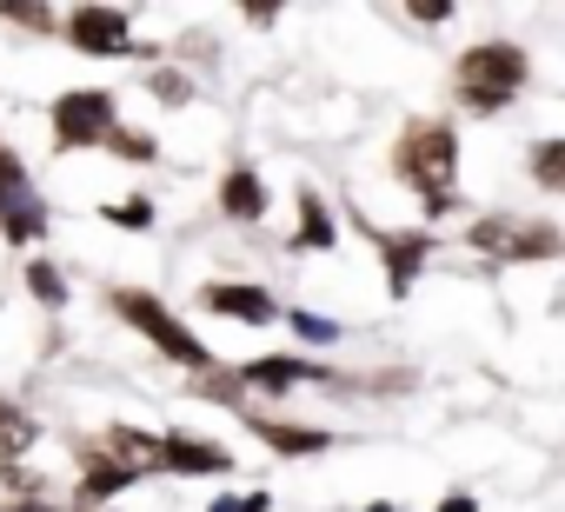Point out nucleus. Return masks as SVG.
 <instances>
[{
	"mask_svg": "<svg viewBox=\"0 0 565 512\" xmlns=\"http://www.w3.org/2000/svg\"><path fill=\"white\" fill-rule=\"evenodd\" d=\"M140 486V472L134 466H120L114 452H100V446H81V479H74V499H81V512H114V499L120 492H134Z\"/></svg>",
	"mask_w": 565,
	"mask_h": 512,
	"instance_id": "9d476101",
	"label": "nucleus"
},
{
	"mask_svg": "<svg viewBox=\"0 0 565 512\" xmlns=\"http://www.w3.org/2000/svg\"><path fill=\"white\" fill-rule=\"evenodd\" d=\"M34 193V180H28V160L8 147V140H0V213H8L14 200H28Z\"/></svg>",
	"mask_w": 565,
	"mask_h": 512,
	"instance_id": "412c9836",
	"label": "nucleus"
},
{
	"mask_svg": "<svg viewBox=\"0 0 565 512\" xmlns=\"http://www.w3.org/2000/svg\"><path fill=\"white\" fill-rule=\"evenodd\" d=\"M107 307H114V320H127L160 360H173V366H186L193 380H206V373H220V360L206 353V340L160 300V294H147V287H107Z\"/></svg>",
	"mask_w": 565,
	"mask_h": 512,
	"instance_id": "f03ea898",
	"label": "nucleus"
},
{
	"mask_svg": "<svg viewBox=\"0 0 565 512\" xmlns=\"http://www.w3.org/2000/svg\"><path fill=\"white\" fill-rule=\"evenodd\" d=\"M439 512H479V505H472V492H446V499H439Z\"/></svg>",
	"mask_w": 565,
	"mask_h": 512,
	"instance_id": "cd10ccee",
	"label": "nucleus"
},
{
	"mask_svg": "<svg viewBox=\"0 0 565 512\" xmlns=\"http://www.w3.org/2000/svg\"><path fill=\"white\" fill-rule=\"evenodd\" d=\"M41 439V426L21 413V406H0V459H14V452H28Z\"/></svg>",
	"mask_w": 565,
	"mask_h": 512,
	"instance_id": "4be33fe9",
	"label": "nucleus"
},
{
	"mask_svg": "<svg viewBox=\"0 0 565 512\" xmlns=\"http://www.w3.org/2000/svg\"><path fill=\"white\" fill-rule=\"evenodd\" d=\"M200 313H220V320H239V327H273L279 320V300L253 280H206L200 287Z\"/></svg>",
	"mask_w": 565,
	"mask_h": 512,
	"instance_id": "9b49d317",
	"label": "nucleus"
},
{
	"mask_svg": "<svg viewBox=\"0 0 565 512\" xmlns=\"http://www.w3.org/2000/svg\"><path fill=\"white\" fill-rule=\"evenodd\" d=\"M100 452H114L120 466H134L140 479L147 472H160V433H140V426H114L107 439H100Z\"/></svg>",
	"mask_w": 565,
	"mask_h": 512,
	"instance_id": "2eb2a0df",
	"label": "nucleus"
},
{
	"mask_svg": "<svg viewBox=\"0 0 565 512\" xmlns=\"http://www.w3.org/2000/svg\"><path fill=\"white\" fill-rule=\"evenodd\" d=\"M360 233L373 239V253L386 260V294H393V300H406V294H413V280H419V267L433 260L439 233H433V226H406V233H386V226H373L366 213H360Z\"/></svg>",
	"mask_w": 565,
	"mask_h": 512,
	"instance_id": "423d86ee",
	"label": "nucleus"
},
{
	"mask_svg": "<svg viewBox=\"0 0 565 512\" xmlns=\"http://www.w3.org/2000/svg\"><path fill=\"white\" fill-rule=\"evenodd\" d=\"M287 246L294 253H333L340 246V226H333V206L320 200V186H300V226Z\"/></svg>",
	"mask_w": 565,
	"mask_h": 512,
	"instance_id": "4468645a",
	"label": "nucleus"
},
{
	"mask_svg": "<svg viewBox=\"0 0 565 512\" xmlns=\"http://www.w3.org/2000/svg\"><path fill=\"white\" fill-rule=\"evenodd\" d=\"M147 87H153V100H167V107H186V100H193V81H186V74H173V67H153V74H147Z\"/></svg>",
	"mask_w": 565,
	"mask_h": 512,
	"instance_id": "b1692460",
	"label": "nucleus"
},
{
	"mask_svg": "<svg viewBox=\"0 0 565 512\" xmlns=\"http://www.w3.org/2000/svg\"><path fill=\"white\" fill-rule=\"evenodd\" d=\"M0 21H14V28H28V34H54V28H61L54 8H21V0H8V8H0Z\"/></svg>",
	"mask_w": 565,
	"mask_h": 512,
	"instance_id": "393cba45",
	"label": "nucleus"
},
{
	"mask_svg": "<svg viewBox=\"0 0 565 512\" xmlns=\"http://www.w3.org/2000/svg\"><path fill=\"white\" fill-rule=\"evenodd\" d=\"M413 21H426V28H439V21H452V8H446V0H413V8H406Z\"/></svg>",
	"mask_w": 565,
	"mask_h": 512,
	"instance_id": "bb28decb",
	"label": "nucleus"
},
{
	"mask_svg": "<svg viewBox=\"0 0 565 512\" xmlns=\"http://www.w3.org/2000/svg\"><path fill=\"white\" fill-rule=\"evenodd\" d=\"M61 41L87 61H120V54H134V14L127 8H74V14H61Z\"/></svg>",
	"mask_w": 565,
	"mask_h": 512,
	"instance_id": "0eeeda50",
	"label": "nucleus"
},
{
	"mask_svg": "<svg viewBox=\"0 0 565 512\" xmlns=\"http://www.w3.org/2000/svg\"><path fill=\"white\" fill-rule=\"evenodd\" d=\"M220 213L239 220V226L266 220V180H259V167H246V160L226 167V180H220Z\"/></svg>",
	"mask_w": 565,
	"mask_h": 512,
	"instance_id": "ddd939ff",
	"label": "nucleus"
},
{
	"mask_svg": "<svg viewBox=\"0 0 565 512\" xmlns=\"http://www.w3.org/2000/svg\"><path fill=\"white\" fill-rule=\"evenodd\" d=\"M279 320H287L307 346H333V340H340V327H333V320H320V313H307V307H279Z\"/></svg>",
	"mask_w": 565,
	"mask_h": 512,
	"instance_id": "5701e85b",
	"label": "nucleus"
},
{
	"mask_svg": "<svg viewBox=\"0 0 565 512\" xmlns=\"http://www.w3.org/2000/svg\"><path fill=\"white\" fill-rule=\"evenodd\" d=\"M100 220H107V226H120V233H153V220H160V213H153V200H147V193H127V200H107V206H100Z\"/></svg>",
	"mask_w": 565,
	"mask_h": 512,
	"instance_id": "aec40b11",
	"label": "nucleus"
},
{
	"mask_svg": "<svg viewBox=\"0 0 565 512\" xmlns=\"http://www.w3.org/2000/svg\"><path fill=\"white\" fill-rule=\"evenodd\" d=\"M107 153L127 160V167H153V160H160V140H153L147 127H114V134H107Z\"/></svg>",
	"mask_w": 565,
	"mask_h": 512,
	"instance_id": "6ab92c4d",
	"label": "nucleus"
},
{
	"mask_svg": "<svg viewBox=\"0 0 565 512\" xmlns=\"http://www.w3.org/2000/svg\"><path fill=\"white\" fill-rule=\"evenodd\" d=\"M0 239H8V246H41L47 239V200L41 193H28V200H14L8 213H0Z\"/></svg>",
	"mask_w": 565,
	"mask_h": 512,
	"instance_id": "dca6fc26",
	"label": "nucleus"
},
{
	"mask_svg": "<svg viewBox=\"0 0 565 512\" xmlns=\"http://www.w3.org/2000/svg\"><path fill=\"white\" fill-rule=\"evenodd\" d=\"M160 472H180V479H220V472H233V452L173 426V433H160Z\"/></svg>",
	"mask_w": 565,
	"mask_h": 512,
	"instance_id": "f8f14e48",
	"label": "nucleus"
},
{
	"mask_svg": "<svg viewBox=\"0 0 565 512\" xmlns=\"http://www.w3.org/2000/svg\"><path fill=\"white\" fill-rule=\"evenodd\" d=\"M239 419H246V433H253L266 452H279V459H313V452H333V433H327V426L273 419V413H259V406H239Z\"/></svg>",
	"mask_w": 565,
	"mask_h": 512,
	"instance_id": "1a4fd4ad",
	"label": "nucleus"
},
{
	"mask_svg": "<svg viewBox=\"0 0 565 512\" xmlns=\"http://www.w3.org/2000/svg\"><path fill=\"white\" fill-rule=\"evenodd\" d=\"M114 127H120V100L107 87H67L54 100V147L61 153H94V147H107Z\"/></svg>",
	"mask_w": 565,
	"mask_h": 512,
	"instance_id": "39448f33",
	"label": "nucleus"
},
{
	"mask_svg": "<svg viewBox=\"0 0 565 512\" xmlns=\"http://www.w3.org/2000/svg\"><path fill=\"white\" fill-rule=\"evenodd\" d=\"M206 512H273V499H266V492H246V499H233V492H220V499H213Z\"/></svg>",
	"mask_w": 565,
	"mask_h": 512,
	"instance_id": "a878e982",
	"label": "nucleus"
},
{
	"mask_svg": "<svg viewBox=\"0 0 565 512\" xmlns=\"http://www.w3.org/2000/svg\"><path fill=\"white\" fill-rule=\"evenodd\" d=\"M21 280H28V300H34V307H47V313H61V307H67V274L47 260V253H28Z\"/></svg>",
	"mask_w": 565,
	"mask_h": 512,
	"instance_id": "f3484780",
	"label": "nucleus"
},
{
	"mask_svg": "<svg viewBox=\"0 0 565 512\" xmlns=\"http://www.w3.org/2000/svg\"><path fill=\"white\" fill-rule=\"evenodd\" d=\"M393 180L426 206V220H446L459 206V127L452 120H406L393 140Z\"/></svg>",
	"mask_w": 565,
	"mask_h": 512,
	"instance_id": "f257e3e1",
	"label": "nucleus"
},
{
	"mask_svg": "<svg viewBox=\"0 0 565 512\" xmlns=\"http://www.w3.org/2000/svg\"><path fill=\"white\" fill-rule=\"evenodd\" d=\"M459 239H466V253H479L492 267H532V260H558L565 253V233L532 213H479V220H466Z\"/></svg>",
	"mask_w": 565,
	"mask_h": 512,
	"instance_id": "20e7f679",
	"label": "nucleus"
},
{
	"mask_svg": "<svg viewBox=\"0 0 565 512\" xmlns=\"http://www.w3.org/2000/svg\"><path fill=\"white\" fill-rule=\"evenodd\" d=\"M532 81V54L519 41H479L452 61V100L466 114H505Z\"/></svg>",
	"mask_w": 565,
	"mask_h": 512,
	"instance_id": "7ed1b4c3",
	"label": "nucleus"
},
{
	"mask_svg": "<svg viewBox=\"0 0 565 512\" xmlns=\"http://www.w3.org/2000/svg\"><path fill=\"white\" fill-rule=\"evenodd\" d=\"M525 173H532V186L565 193V140H539V147L525 153Z\"/></svg>",
	"mask_w": 565,
	"mask_h": 512,
	"instance_id": "a211bd4d",
	"label": "nucleus"
},
{
	"mask_svg": "<svg viewBox=\"0 0 565 512\" xmlns=\"http://www.w3.org/2000/svg\"><path fill=\"white\" fill-rule=\"evenodd\" d=\"M327 386L333 380V366H313V360H300V353H266V360H246V366H233V386L239 393H266V399H279V393H294V386Z\"/></svg>",
	"mask_w": 565,
	"mask_h": 512,
	"instance_id": "6e6552de",
	"label": "nucleus"
}]
</instances>
